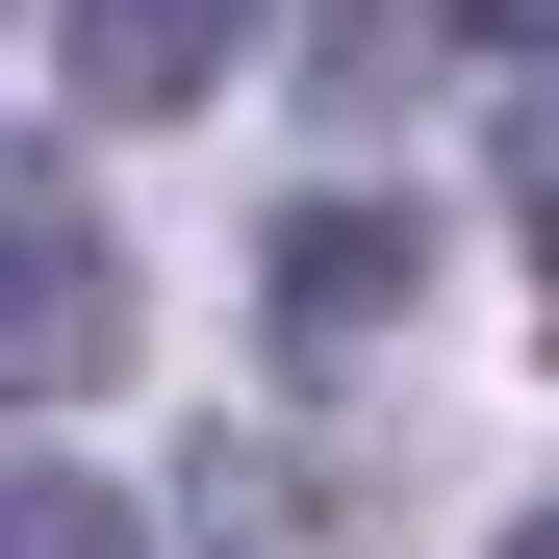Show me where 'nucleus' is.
Instances as JSON below:
<instances>
[{"label": "nucleus", "mask_w": 559, "mask_h": 559, "mask_svg": "<svg viewBox=\"0 0 559 559\" xmlns=\"http://www.w3.org/2000/svg\"><path fill=\"white\" fill-rule=\"evenodd\" d=\"M51 51H76V103L178 128V103H204V76L254 51V0H51Z\"/></svg>", "instance_id": "3"}, {"label": "nucleus", "mask_w": 559, "mask_h": 559, "mask_svg": "<svg viewBox=\"0 0 559 559\" xmlns=\"http://www.w3.org/2000/svg\"><path fill=\"white\" fill-rule=\"evenodd\" d=\"M457 26H484V51H509V76H559V0H457Z\"/></svg>", "instance_id": "5"}, {"label": "nucleus", "mask_w": 559, "mask_h": 559, "mask_svg": "<svg viewBox=\"0 0 559 559\" xmlns=\"http://www.w3.org/2000/svg\"><path fill=\"white\" fill-rule=\"evenodd\" d=\"M534 204H559V128H534Z\"/></svg>", "instance_id": "7"}, {"label": "nucleus", "mask_w": 559, "mask_h": 559, "mask_svg": "<svg viewBox=\"0 0 559 559\" xmlns=\"http://www.w3.org/2000/svg\"><path fill=\"white\" fill-rule=\"evenodd\" d=\"M0 559H153L128 484H76V457H26V509H0Z\"/></svg>", "instance_id": "4"}, {"label": "nucleus", "mask_w": 559, "mask_h": 559, "mask_svg": "<svg viewBox=\"0 0 559 559\" xmlns=\"http://www.w3.org/2000/svg\"><path fill=\"white\" fill-rule=\"evenodd\" d=\"M509 559H559V509H509Z\"/></svg>", "instance_id": "6"}, {"label": "nucleus", "mask_w": 559, "mask_h": 559, "mask_svg": "<svg viewBox=\"0 0 559 559\" xmlns=\"http://www.w3.org/2000/svg\"><path fill=\"white\" fill-rule=\"evenodd\" d=\"M0 356H26V407H103L128 382V254H103V204L26 153L0 178Z\"/></svg>", "instance_id": "1"}, {"label": "nucleus", "mask_w": 559, "mask_h": 559, "mask_svg": "<svg viewBox=\"0 0 559 559\" xmlns=\"http://www.w3.org/2000/svg\"><path fill=\"white\" fill-rule=\"evenodd\" d=\"M407 254H432V229L382 204V178H306V204H280V254H254V280H280V331L331 356V331H382V306H407Z\"/></svg>", "instance_id": "2"}]
</instances>
